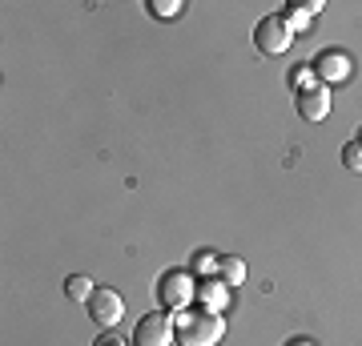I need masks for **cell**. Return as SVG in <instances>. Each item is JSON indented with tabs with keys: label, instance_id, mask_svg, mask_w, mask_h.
Returning a JSON list of instances; mask_svg holds the SVG:
<instances>
[{
	"label": "cell",
	"instance_id": "cell-1",
	"mask_svg": "<svg viewBox=\"0 0 362 346\" xmlns=\"http://www.w3.org/2000/svg\"><path fill=\"white\" fill-rule=\"evenodd\" d=\"M226 334V318L218 310H177L173 314V342L177 346H218Z\"/></svg>",
	"mask_w": 362,
	"mask_h": 346
},
{
	"label": "cell",
	"instance_id": "cell-2",
	"mask_svg": "<svg viewBox=\"0 0 362 346\" xmlns=\"http://www.w3.org/2000/svg\"><path fill=\"white\" fill-rule=\"evenodd\" d=\"M197 298V274L194 270H165L157 278V302L165 310H189V302Z\"/></svg>",
	"mask_w": 362,
	"mask_h": 346
},
{
	"label": "cell",
	"instance_id": "cell-3",
	"mask_svg": "<svg viewBox=\"0 0 362 346\" xmlns=\"http://www.w3.org/2000/svg\"><path fill=\"white\" fill-rule=\"evenodd\" d=\"M290 40H294V33L286 28L282 13L262 16L258 25H254V49H258L262 57H282V52L290 49Z\"/></svg>",
	"mask_w": 362,
	"mask_h": 346
},
{
	"label": "cell",
	"instance_id": "cell-4",
	"mask_svg": "<svg viewBox=\"0 0 362 346\" xmlns=\"http://www.w3.org/2000/svg\"><path fill=\"white\" fill-rule=\"evenodd\" d=\"M173 342V314L157 310V314H141L133 326V346H169Z\"/></svg>",
	"mask_w": 362,
	"mask_h": 346
},
{
	"label": "cell",
	"instance_id": "cell-5",
	"mask_svg": "<svg viewBox=\"0 0 362 346\" xmlns=\"http://www.w3.org/2000/svg\"><path fill=\"white\" fill-rule=\"evenodd\" d=\"M85 306H89V318L97 322V326L113 330L117 322H121V314H125V298L117 294V290H109V286H97Z\"/></svg>",
	"mask_w": 362,
	"mask_h": 346
},
{
	"label": "cell",
	"instance_id": "cell-6",
	"mask_svg": "<svg viewBox=\"0 0 362 346\" xmlns=\"http://www.w3.org/2000/svg\"><path fill=\"white\" fill-rule=\"evenodd\" d=\"M314 77H318V85H338V81H346L350 77V57L346 52H338V49H326L314 57Z\"/></svg>",
	"mask_w": 362,
	"mask_h": 346
},
{
	"label": "cell",
	"instance_id": "cell-7",
	"mask_svg": "<svg viewBox=\"0 0 362 346\" xmlns=\"http://www.w3.org/2000/svg\"><path fill=\"white\" fill-rule=\"evenodd\" d=\"M294 105H298V117L302 121H326L330 117V89L326 85H314L306 93H294Z\"/></svg>",
	"mask_w": 362,
	"mask_h": 346
},
{
	"label": "cell",
	"instance_id": "cell-8",
	"mask_svg": "<svg viewBox=\"0 0 362 346\" xmlns=\"http://www.w3.org/2000/svg\"><path fill=\"white\" fill-rule=\"evenodd\" d=\"M197 306H206V310H226L230 306V286L221 282L218 274L214 278H197Z\"/></svg>",
	"mask_w": 362,
	"mask_h": 346
},
{
	"label": "cell",
	"instance_id": "cell-9",
	"mask_svg": "<svg viewBox=\"0 0 362 346\" xmlns=\"http://www.w3.org/2000/svg\"><path fill=\"white\" fill-rule=\"evenodd\" d=\"M218 278L230 286V290H233V286H242V282H246V262H242V258H233V254H221L218 258Z\"/></svg>",
	"mask_w": 362,
	"mask_h": 346
},
{
	"label": "cell",
	"instance_id": "cell-10",
	"mask_svg": "<svg viewBox=\"0 0 362 346\" xmlns=\"http://www.w3.org/2000/svg\"><path fill=\"white\" fill-rule=\"evenodd\" d=\"M93 290H97V286H93L89 274H69V278H65V294L73 298V302H89Z\"/></svg>",
	"mask_w": 362,
	"mask_h": 346
},
{
	"label": "cell",
	"instance_id": "cell-11",
	"mask_svg": "<svg viewBox=\"0 0 362 346\" xmlns=\"http://www.w3.org/2000/svg\"><path fill=\"white\" fill-rule=\"evenodd\" d=\"M282 21H286V28H290V33H306V28H310V13H306L302 4H286Z\"/></svg>",
	"mask_w": 362,
	"mask_h": 346
},
{
	"label": "cell",
	"instance_id": "cell-12",
	"mask_svg": "<svg viewBox=\"0 0 362 346\" xmlns=\"http://www.w3.org/2000/svg\"><path fill=\"white\" fill-rule=\"evenodd\" d=\"M218 258L221 254H214V250H197L194 266H189V270H194L197 278H214V274H218Z\"/></svg>",
	"mask_w": 362,
	"mask_h": 346
},
{
	"label": "cell",
	"instance_id": "cell-13",
	"mask_svg": "<svg viewBox=\"0 0 362 346\" xmlns=\"http://www.w3.org/2000/svg\"><path fill=\"white\" fill-rule=\"evenodd\" d=\"M290 85H294V93H306L318 85V77H314V64H298L294 73H290Z\"/></svg>",
	"mask_w": 362,
	"mask_h": 346
},
{
	"label": "cell",
	"instance_id": "cell-14",
	"mask_svg": "<svg viewBox=\"0 0 362 346\" xmlns=\"http://www.w3.org/2000/svg\"><path fill=\"white\" fill-rule=\"evenodd\" d=\"M342 166H346L350 173H362V145H358V142H346V145H342Z\"/></svg>",
	"mask_w": 362,
	"mask_h": 346
},
{
	"label": "cell",
	"instance_id": "cell-15",
	"mask_svg": "<svg viewBox=\"0 0 362 346\" xmlns=\"http://www.w3.org/2000/svg\"><path fill=\"white\" fill-rule=\"evenodd\" d=\"M149 13L161 16V21H169V16L181 13V0H149Z\"/></svg>",
	"mask_w": 362,
	"mask_h": 346
},
{
	"label": "cell",
	"instance_id": "cell-16",
	"mask_svg": "<svg viewBox=\"0 0 362 346\" xmlns=\"http://www.w3.org/2000/svg\"><path fill=\"white\" fill-rule=\"evenodd\" d=\"M93 346H125V342H121V338H117L113 330H109V334H101V338H97Z\"/></svg>",
	"mask_w": 362,
	"mask_h": 346
},
{
	"label": "cell",
	"instance_id": "cell-17",
	"mask_svg": "<svg viewBox=\"0 0 362 346\" xmlns=\"http://www.w3.org/2000/svg\"><path fill=\"white\" fill-rule=\"evenodd\" d=\"M286 346H314V342H310V338H290Z\"/></svg>",
	"mask_w": 362,
	"mask_h": 346
},
{
	"label": "cell",
	"instance_id": "cell-18",
	"mask_svg": "<svg viewBox=\"0 0 362 346\" xmlns=\"http://www.w3.org/2000/svg\"><path fill=\"white\" fill-rule=\"evenodd\" d=\"M354 142H358V145H362V129H358V137H354Z\"/></svg>",
	"mask_w": 362,
	"mask_h": 346
}]
</instances>
